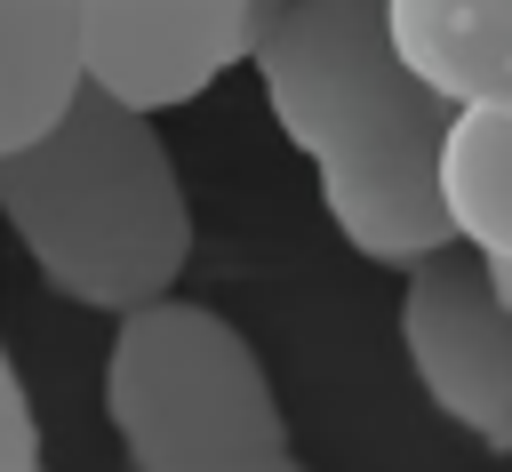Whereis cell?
<instances>
[{
    "label": "cell",
    "instance_id": "obj_1",
    "mask_svg": "<svg viewBox=\"0 0 512 472\" xmlns=\"http://www.w3.org/2000/svg\"><path fill=\"white\" fill-rule=\"evenodd\" d=\"M248 64L280 136L312 160L336 232L368 264H416L456 240L440 208L448 104L392 56L384 0H280Z\"/></svg>",
    "mask_w": 512,
    "mask_h": 472
},
{
    "label": "cell",
    "instance_id": "obj_2",
    "mask_svg": "<svg viewBox=\"0 0 512 472\" xmlns=\"http://www.w3.org/2000/svg\"><path fill=\"white\" fill-rule=\"evenodd\" d=\"M0 216L64 304L136 312L192 256V200L152 112L80 88L32 144L0 152Z\"/></svg>",
    "mask_w": 512,
    "mask_h": 472
},
{
    "label": "cell",
    "instance_id": "obj_3",
    "mask_svg": "<svg viewBox=\"0 0 512 472\" xmlns=\"http://www.w3.org/2000/svg\"><path fill=\"white\" fill-rule=\"evenodd\" d=\"M104 416L136 472H240L288 448V416L256 344L176 288L120 312L104 352Z\"/></svg>",
    "mask_w": 512,
    "mask_h": 472
},
{
    "label": "cell",
    "instance_id": "obj_4",
    "mask_svg": "<svg viewBox=\"0 0 512 472\" xmlns=\"http://www.w3.org/2000/svg\"><path fill=\"white\" fill-rule=\"evenodd\" d=\"M400 352L424 384V400L464 424L472 440H488L496 456H512V312L488 288V264L464 256L456 240L400 264Z\"/></svg>",
    "mask_w": 512,
    "mask_h": 472
},
{
    "label": "cell",
    "instance_id": "obj_5",
    "mask_svg": "<svg viewBox=\"0 0 512 472\" xmlns=\"http://www.w3.org/2000/svg\"><path fill=\"white\" fill-rule=\"evenodd\" d=\"M248 64V0H80V72L128 112L208 96Z\"/></svg>",
    "mask_w": 512,
    "mask_h": 472
},
{
    "label": "cell",
    "instance_id": "obj_6",
    "mask_svg": "<svg viewBox=\"0 0 512 472\" xmlns=\"http://www.w3.org/2000/svg\"><path fill=\"white\" fill-rule=\"evenodd\" d=\"M384 40L448 112L496 104L512 72V0H384Z\"/></svg>",
    "mask_w": 512,
    "mask_h": 472
},
{
    "label": "cell",
    "instance_id": "obj_7",
    "mask_svg": "<svg viewBox=\"0 0 512 472\" xmlns=\"http://www.w3.org/2000/svg\"><path fill=\"white\" fill-rule=\"evenodd\" d=\"M80 88V0H0V152L32 144Z\"/></svg>",
    "mask_w": 512,
    "mask_h": 472
},
{
    "label": "cell",
    "instance_id": "obj_8",
    "mask_svg": "<svg viewBox=\"0 0 512 472\" xmlns=\"http://www.w3.org/2000/svg\"><path fill=\"white\" fill-rule=\"evenodd\" d=\"M440 208L480 264H512V112L456 104L440 128Z\"/></svg>",
    "mask_w": 512,
    "mask_h": 472
},
{
    "label": "cell",
    "instance_id": "obj_9",
    "mask_svg": "<svg viewBox=\"0 0 512 472\" xmlns=\"http://www.w3.org/2000/svg\"><path fill=\"white\" fill-rule=\"evenodd\" d=\"M0 472H40V424H32V400L8 352H0Z\"/></svg>",
    "mask_w": 512,
    "mask_h": 472
},
{
    "label": "cell",
    "instance_id": "obj_10",
    "mask_svg": "<svg viewBox=\"0 0 512 472\" xmlns=\"http://www.w3.org/2000/svg\"><path fill=\"white\" fill-rule=\"evenodd\" d=\"M240 472H304V464H296L288 448H272V456H256V464H240Z\"/></svg>",
    "mask_w": 512,
    "mask_h": 472
},
{
    "label": "cell",
    "instance_id": "obj_11",
    "mask_svg": "<svg viewBox=\"0 0 512 472\" xmlns=\"http://www.w3.org/2000/svg\"><path fill=\"white\" fill-rule=\"evenodd\" d=\"M488 288H496V304L512 312V264H488Z\"/></svg>",
    "mask_w": 512,
    "mask_h": 472
},
{
    "label": "cell",
    "instance_id": "obj_12",
    "mask_svg": "<svg viewBox=\"0 0 512 472\" xmlns=\"http://www.w3.org/2000/svg\"><path fill=\"white\" fill-rule=\"evenodd\" d=\"M504 112H512V72H504Z\"/></svg>",
    "mask_w": 512,
    "mask_h": 472
}]
</instances>
